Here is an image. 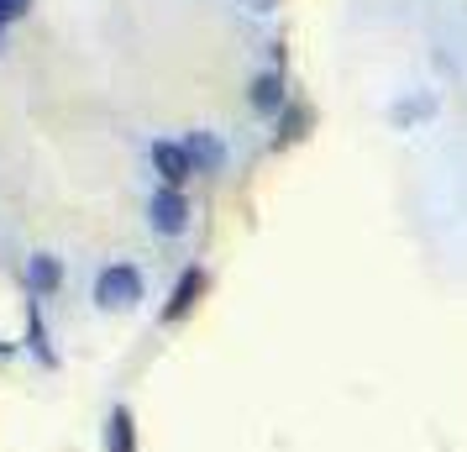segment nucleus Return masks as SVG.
<instances>
[{
  "mask_svg": "<svg viewBox=\"0 0 467 452\" xmlns=\"http://www.w3.org/2000/svg\"><path fill=\"white\" fill-rule=\"evenodd\" d=\"M95 305L100 310H137L142 305V274L131 263H110L95 279Z\"/></svg>",
  "mask_w": 467,
  "mask_h": 452,
  "instance_id": "1",
  "label": "nucleus"
},
{
  "mask_svg": "<svg viewBox=\"0 0 467 452\" xmlns=\"http://www.w3.org/2000/svg\"><path fill=\"white\" fill-rule=\"evenodd\" d=\"M148 215H152V232H158V237H179V232H190V200H184L179 190H169V184L152 194Z\"/></svg>",
  "mask_w": 467,
  "mask_h": 452,
  "instance_id": "2",
  "label": "nucleus"
},
{
  "mask_svg": "<svg viewBox=\"0 0 467 452\" xmlns=\"http://www.w3.org/2000/svg\"><path fill=\"white\" fill-rule=\"evenodd\" d=\"M152 169L163 173V184L169 190H179L184 179H194V163H190V152H184V142H152Z\"/></svg>",
  "mask_w": 467,
  "mask_h": 452,
  "instance_id": "3",
  "label": "nucleus"
},
{
  "mask_svg": "<svg viewBox=\"0 0 467 452\" xmlns=\"http://www.w3.org/2000/svg\"><path fill=\"white\" fill-rule=\"evenodd\" d=\"M200 295H205V268H184L179 284H173L169 305H163V321H184L194 305H200Z\"/></svg>",
  "mask_w": 467,
  "mask_h": 452,
  "instance_id": "4",
  "label": "nucleus"
},
{
  "mask_svg": "<svg viewBox=\"0 0 467 452\" xmlns=\"http://www.w3.org/2000/svg\"><path fill=\"white\" fill-rule=\"evenodd\" d=\"M247 89H253V110L257 116H278V110L289 106V89H284V74H278V68H263Z\"/></svg>",
  "mask_w": 467,
  "mask_h": 452,
  "instance_id": "5",
  "label": "nucleus"
},
{
  "mask_svg": "<svg viewBox=\"0 0 467 452\" xmlns=\"http://www.w3.org/2000/svg\"><path fill=\"white\" fill-rule=\"evenodd\" d=\"M106 452H137V421H131L127 405L110 410V421H106Z\"/></svg>",
  "mask_w": 467,
  "mask_h": 452,
  "instance_id": "6",
  "label": "nucleus"
},
{
  "mask_svg": "<svg viewBox=\"0 0 467 452\" xmlns=\"http://www.w3.org/2000/svg\"><path fill=\"white\" fill-rule=\"evenodd\" d=\"M184 152H190L194 169H205V173H215L226 163V152H221V142H215L211 131H190V137H184Z\"/></svg>",
  "mask_w": 467,
  "mask_h": 452,
  "instance_id": "7",
  "label": "nucleus"
},
{
  "mask_svg": "<svg viewBox=\"0 0 467 452\" xmlns=\"http://www.w3.org/2000/svg\"><path fill=\"white\" fill-rule=\"evenodd\" d=\"M26 279L37 295H58V284H64V263L53 258V253H37V258L26 263Z\"/></svg>",
  "mask_w": 467,
  "mask_h": 452,
  "instance_id": "8",
  "label": "nucleus"
},
{
  "mask_svg": "<svg viewBox=\"0 0 467 452\" xmlns=\"http://www.w3.org/2000/svg\"><path fill=\"white\" fill-rule=\"evenodd\" d=\"M305 127H310V110H305V106H284V110H278V148L299 142Z\"/></svg>",
  "mask_w": 467,
  "mask_h": 452,
  "instance_id": "9",
  "label": "nucleus"
},
{
  "mask_svg": "<svg viewBox=\"0 0 467 452\" xmlns=\"http://www.w3.org/2000/svg\"><path fill=\"white\" fill-rule=\"evenodd\" d=\"M26 342H32V352H37L47 368L58 363V358H53V347H47V326H43V316H37V310H32V321H26Z\"/></svg>",
  "mask_w": 467,
  "mask_h": 452,
  "instance_id": "10",
  "label": "nucleus"
},
{
  "mask_svg": "<svg viewBox=\"0 0 467 452\" xmlns=\"http://www.w3.org/2000/svg\"><path fill=\"white\" fill-rule=\"evenodd\" d=\"M26 5H32V0H0V16H5V22H22Z\"/></svg>",
  "mask_w": 467,
  "mask_h": 452,
  "instance_id": "11",
  "label": "nucleus"
},
{
  "mask_svg": "<svg viewBox=\"0 0 467 452\" xmlns=\"http://www.w3.org/2000/svg\"><path fill=\"white\" fill-rule=\"evenodd\" d=\"M253 11H274V0H253Z\"/></svg>",
  "mask_w": 467,
  "mask_h": 452,
  "instance_id": "12",
  "label": "nucleus"
},
{
  "mask_svg": "<svg viewBox=\"0 0 467 452\" xmlns=\"http://www.w3.org/2000/svg\"><path fill=\"white\" fill-rule=\"evenodd\" d=\"M0 32H5V16H0Z\"/></svg>",
  "mask_w": 467,
  "mask_h": 452,
  "instance_id": "13",
  "label": "nucleus"
},
{
  "mask_svg": "<svg viewBox=\"0 0 467 452\" xmlns=\"http://www.w3.org/2000/svg\"><path fill=\"white\" fill-rule=\"evenodd\" d=\"M0 352H5V342H0Z\"/></svg>",
  "mask_w": 467,
  "mask_h": 452,
  "instance_id": "14",
  "label": "nucleus"
}]
</instances>
